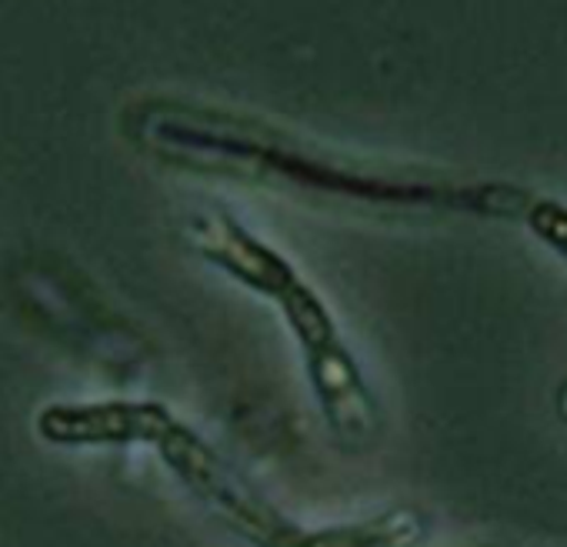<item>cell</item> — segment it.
I'll use <instances>...</instances> for the list:
<instances>
[{"label":"cell","instance_id":"2","mask_svg":"<svg viewBox=\"0 0 567 547\" xmlns=\"http://www.w3.org/2000/svg\"><path fill=\"white\" fill-rule=\"evenodd\" d=\"M184 237L204 264L264 298L280 314L301 351L308 388L334 441L348 451L371 447L381 431L378 394L334 311L298 264L224 207L190 214L184 220Z\"/></svg>","mask_w":567,"mask_h":547},{"label":"cell","instance_id":"5","mask_svg":"<svg viewBox=\"0 0 567 547\" xmlns=\"http://www.w3.org/2000/svg\"><path fill=\"white\" fill-rule=\"evenodd\" d=\"M520 224L554 254L567 264V204L554 197H534L520 217Z\"/></svg>","mask_w":567,"mask_h":547},{"label":"cell","instance_id":"1","mask_svg":"<svg viewBox=\"0 0 567 547\" xmlns=\"http://www.w3.org/2000/svg\"><path fill=\"white\" fill-rule=\"evenodd\" d=\"M131 137L157 161L270 187L328 204L398 214H454L477 220H520L530 190L507 180H464L451 174L381 167L270 121L214 104L147 97L127 117Z\"/></svg>","mask_w":567,"mask_h":547},{"label":"cell","instance_id":"4","mask_svg":"<svg viewBox=\"0 0 567 547\" xmlns=\"http://www.w3.org/2000/svg\"><path fill=\"white\" fill-rule=\"evenodd\" d=\"M177 414L157 401H54L38 411V434L58 447H157Z\"/></svg>","mask_w":567,"mask_h":547},{"label":"cell","instance_id":"3","mask_svg":"<svg viewBox=\"0 0 567 547\" xmlns=\"http://www.w3.org/2000/svg\"><path fill=\"white\" fill-rule=\"evenodd\" d=\"M154 454L174 481L244 547H421L431 534L427 514L414 507H388L358 520L308 527L284 514L181 417L157 441Z\"/></svg>","mask_w":567,"mask_h":547},{"label":"cell","instance_id":"6","mask_svg":"<svg viewBox=\"0 0 567 547\" xmlns=\"http://www.w3.org/2000/svg\"><path fill=\"white\" fill-rule=\"evenodd\" d=\"M560 414H564V417H567V391H564V394H560Z\"/></svg>","mask_w":567,"mask_h":547}]
</instances>
